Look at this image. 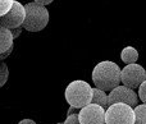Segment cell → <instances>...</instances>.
<instances>
[{
    "label": "cell",
    "instance_id": "cell-9",
    "mask_svg": "<svg viewBox=\"0 0 146 124\" xmlns=\"http://www.w3.org/2000/svg\"><path fill=\"white\" fill-rule=\"evenodd\" d=\"M13 33L9 28L7 27H1L0 28V53H5L8 51L10 47H13Z\"/></svg>",
    "mask_w": 146,
    "mask_h": 124
},
{
    "label": "cell",
    "instance_id": "cell-20",
    "mask_svg": "<svg viewBox=\"0 0 146 124\" xmlns=\"http://www.w3.org/2000/svg\"><path fill=\"white\" fill-rule=\"evenodd\" d=\"M18 124H37V123L32 119H23V120H21Z\"/></svg>",
    "mask_w": 146,
    "mask_h": 124
},
{
    "label": "cell",
    "instance_id": "cell-13",
    "mask_svg": "<svg viewBox=\"0 0 146 124\" xmlns=\"http://www.w3.org/2000/svg\"><path fill=\"white\" fill-rule=\"evenodd\" d=\"M8 77H9V69H8L7 64L5 63H0V86H4L8 81Z\"/></svg>",
    "mask_w": 146,
    "mask_h": 124
},
{
    "label": "cell",
    "instance_id": "cell-4",
    "mask_svg": "<svg viewBox=\"0 0 146 124\" xmlns=\"http://www.w3.org/2000/svg\"><path fill=\"white\" fill-rule=\"evenodd\" d=\"M105 122L106 124H135V108L123 102L110 105L106 109Z\"/></svg>",
    "mask_w": 146,
    "mask_h": 124
},
{
    "label": "cell",
    "instance_id": "cell-21",
    "mask_svg": "<svg viewBox=\"0 0 146 124\" xmlns=\"http://www.w3.org/2000/svg\"><path fill=\"white\" fill-rule=\"evenodd\" d=\"M56 124H64V123H56Z\"/></svg>",
    "mask_w": 146,
    "mask_h": 124
},
{
    "label": "cell",
    "instance_id": "cell-19",
    "mask_svg": "<svg viewBox=\"0 0 146 124\" xmlns=\"http://www.w3.org/2000/svg\"><path fill=\"white\" fill-rule=\"evenodd\" d=\"M10 31H12L13 37H14V38L19 37V36H21V32H22V30H21V28H14V30H10Z\"/></svg>",
    "mask_w": 146,
    "mask_h": 124
},
{
    "label": "cell",
    "instance_id": "cell-2",
    "mask_svg": "<svg viewBox=\"0 0 146 124\" xmlns=\"http://www.w3.org/2000/svg\"><path fill=\"white\" fill-rule=\"evenodd\" d=\"M92 91L94 88L82 79H76L67 86L64 96L69 106H74L82 109L86 105L92 101Z\"/></svg>",
    "mask_w": 146,
    "mask_h": 124
},
{
    "label": "cell",
    "instance_id": "cell-7",
    "mask_svg": "<svg viewBox=\"0 0 146 124\" xmlns=\"http://www.w3.org/2000/svg\"><path fill=\"white\" fill-rule=\"evenodd\" d=\"M26 19V7L19 1H15L13 8L5 15L0 17V24L1 27H7L9 30L21 28Z\"/></svg>",
    "mask_w": 146,
    "mask_h": 124
},
{
    "label": "cell",
    "instance_id": "cell-6",
    "mask_svg": "<svg viewBox=\"0 0 146 124\" xmlns=\"http://www.w3.org/2000/svg\"><path fill=\"white\" fill-rule=\"evenodd\" d=\"M118 102L128 104L129 106L136 108L139 105V94H136L135 90L124 84H119L118 87L109 92V106L113 104H118Z\"/></svg>",
    "mask_w": 146,
    "mask_h": 124
},
{
    "label": "cell",
    "instance_id": "cell-16",
    "mask_svg": "<svg viewBox=\"0 0 146 124\" xmlns=\"http://www.w3.org/2000/svg\"><path fill=\"white\" fill-rule=\"evenodd\" d=\"M64 124H81L80 118H78V114L69 115V117H67V119L64 120Z\"/></svg>",
    "mask_w": 146,
    "mask_h": 124
},
{
    "label": "cell",
    "instance_id": "cell-17",
    "mask_svg": "<svg viewBox=\"0 0 146 124\" xmlns=\"http://www.w3.org/2000/svg\"><path fill=\"white\" fill-rule=\"evenodd\" d=\"M80 110L78 108H74V106H69L68 111H67V117H69V115H76V114H80Z\"/></svg>",
    "mask_w": 146,
    "mask_h": 124
},
{
    "label": "cell",
    "instance_id": "cell-8",
    "mask_svg": "<svg viewBox=\"0 0 146 124\" xmlns=\"http://www.w3.org/2000/svg\"><path fill=\"white\" fill-rule=\"evenodd\" d=\"M106 109L96 104H88L85 108L80 110V118L81 124H106Z\"/></svg>",
    "mask_w": 146,
    "mask_h": 124
},
{
    "label": "cell",
    "instance_id": "cell-14",
    "mask_svg": "<svg viewBox=\"0 0 146 124\" xmlns=\"http://www.w3.org/2000/svg\"><path fill=\"white\" fill-rule=\"evenodd\" d=\"M14 0H0V15H5L14 5Z\"/></svg>",
    "mask_w": 146,
    "mask_h": 124
},
{
    "label": "cell",
    "instance_id": "cell-10",
    "mask_svg": "<svg viewBox=\"0 0 146 124\" xmlns=\"http://www.w3.org/2000/svg\"><path fill=\"white\" fill-rule=\"evenodd\" d=\"M91 104H96L103 106L104 109H108L109 108V95L106 94V91H103L100 88H96L94 87L92 91V101Z\"/></svg>",
    "mask_w": 146,
    "mask_h": 124
},
{
    "label": "cell",
    "instance_id": "cell-11",
    "mask_svg": "<svg viewBox=\"0 0 146 124\" xmlns=\"http://www.w3.org/2000/svg\"><path fill=\"white\" fill-rule=\"evenodd\" d=\"M121 59L127 64H133L139 60V51L133 46H126L121 53Z\"/></svg>",
    "mask_w": 146,
    "mask_h": 124
},
{
    "label": "cell",
    "instance_id": "cell-15",
    "mask_svg": "<svg viewBox=\"0 0 146 124\" xmlns=\"http://www.w3.org/2000/svg\"><path fill=\"white\" fill-rule=\"evenodd\" d=\"M137 94H139V99L141 100L144 104H146V81L139 87V92H137Z\"/></svg>",
    "mask_w": 146,
    "mask_h": 124
},
{
    "label": "cell",
    "instance_id": "cell-12",
    "mask_svg": "<svg viewBox=\"0 0 146 124\" xmlns=\"http://www.w3.org/2000/svg\"><path fill=\"white\" fill-rule=\"evenodd\" d=\"M135 117H136L135 124H146V104H139L135 108Z\"/></svg>",
    "mask_w": 146,
    "mask_h": 124
},
{
    "label": "cell",
    "instance_id": "cell-5",
    "mask_svg": "<svg viewBox=\"0 0 146 124\" xmlns=\"http://www.w3.org/2000/svg\"><path fill=\"white\" fill-rule=\"evenodd\" d=\"M146 81V71L141 64H127L122 69V83L129 88H139Z\"/></svg>",
    "mask_w": 146,
    "mask_h": 124
},
{
    "label": "cell",
    "instance_id": "cell-3",
    "mask_svg": "<svg viewBox=\"0 0 146 124\" xmlns=\"http://www.w3.org/2000/svg\"><path fill=\"white\" fill-rule=\"evenodd\" d=\"M26 7V19L23 28L28 32H38L44 30L49 23V12L44 5L32 1L25 5Z\"/></svg>",
    "mask_w": 146,
    "mask_h": 124
},
{
    "label": "cell",
    "instance_id": "cell-18",
    "mask_svg": "<svg viewBox=\"0 0 146 124\" xmlns=\"http://www.w3.org/2000/svg\"><path fill=\"white\" fill-rule=\"evenodd\" d=\"M35 3H37V4H41V5H49V4H51V3L54 1V0H33Z\"/></svg>",
    "mask_w": 146,
    "mask_h": 124
},
{
    "label": "cell",
    "instance_id": "cell-1",
    "mask_svg": "<svg viewBox=\"0 0 146 124\" xmlns=\"http://www.w3.org/2000/svg\"><path fill=\"white\" fill-rule=\"evenodd\" d=\"M91 77L96 88L111 91L122 83V69L114 61L104 60L95 65Z\"/></svg>",
    "mask_w": 146,
    "mask_h": 124
}]
</instances>
